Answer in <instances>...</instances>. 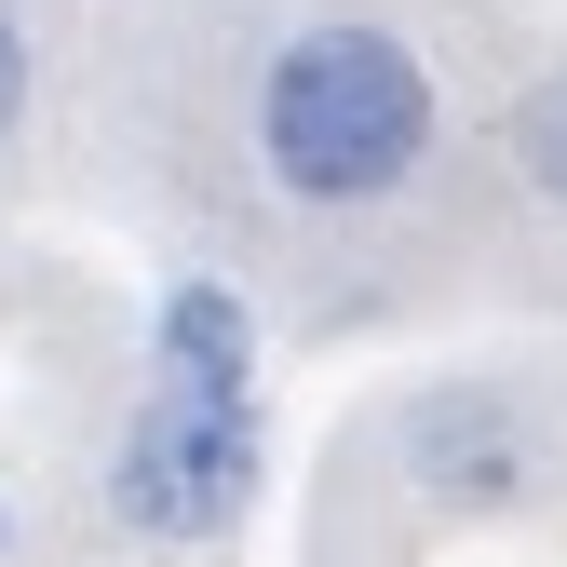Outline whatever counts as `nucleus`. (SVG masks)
Masks as SVG:
<instances>
[{
    "mask_svg": "<svg viewBox=\"0 0 567 567\" xmlns=\"http://www.w3.org/2000/svg\"><path fill=\"white\" fill-rule=\"evenodd\" d=\"M150 365L176 392H257V311L230 298V284H163V311H150Z\"/></svg>",
    "mask_w": 567,
    "mask_h": 567,
    "instance_id": "4",
    "label": "nucleus"
},
{
    "mask_svg": "<svg viewBox=\"0 0 567 567\" xmlns=\"http://www.w3.org/2000/svg\"><path fill=\"white\" fill-rule=\"evenodd\" d=\"M28 122V28H14V0H0V135Z\"/></svg>",
    "mask_w": 567,
    "mask_h": 567,
    "instance_id": "6",
    "label": "nucleus"
},
{
    "mask_svg": "<svg viewBox=\"0 0 567 567\" xmlns=\"http://www.w3.org/2000/svg\"><path fill=\"white\" fill-rule=\"evenodd\" d=\"M405 473L433 486V501H527L540 446H527V419L501 392H433L405 419Z\"/></svg>",
    "mask_w": 567,
    "mask_h": 567,
    "instance_id": "3",
    "label": "nucleus"
},
{
    "mask_svg": "<svg viewBox=\"0 0 567 567\" xmlns=\"http://www.w3.org/2000/svg\"><path fill=\"white\" fill-rule=\"evenodd\" d=\"M446 135V95L419 41L365 28V14H311L284 28L270 68H257V176L298 203V217H365L392 203Z\"/></svg>",
    "mask_w": 567,
    "mask_h": 567,
    "instance_id": "1",
    "label": "nucleus"
},
{
    "mask_svg": "<svg viewBox=\"0 0 567 567\" xmlns=\"http://www.w3.org/2000/svg\"><path fill=\"white\" fill-rule=\"evenodd\" d=\"M257 473H270L257 392H176V379H163L150 405L122 419V446H109V514H122V540L203 554V540L244 527Z\"/></svg>",
    "mask_w": 567,
    "mask_h": 567,
    "instance_id": "2",
    "label": "nucleus"
},
{
    "mask_svg": "<svg viewBox=\"0 0 567 567\" xmlns=\"http://www.w3.org/2000/svg\"><path fill=\"white\" fill-rule=\"evenodd\" d=\"M501 150H514V176L540 189V203H567V68L540 95H514V122H501Z\"/></svg>",
    "mask_w": 567,
    "mask_h": 567,
    "instance_id": "5",
    "label": "nucleus"
}]
</instances>
